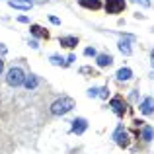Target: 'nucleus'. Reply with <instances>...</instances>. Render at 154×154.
<instances>
[{
    "mask_svg": "<svg viewBox=\"0 0 154 154\" xmlns=\"http://www.w3.org/2000/svg\"><path fill=\"white\" fill-rule=\"evenodd\" d=\"M150 63H152V66H154V49H152V53H150Z\"/></svg>",
    "mask_w": 154,
    "mask_h": 154,
    "instance_id": "25",
    "label": "nucleus"
},
{
    "mask_svg": "<svg viewBox=\"0 0 154 154\" xmlns=\"http://www.w3.org/2000/svg\"><path fill=\"white\" fill-rule=\"evenodd\" d=\"M51 64H60V66H66V60H63L60 57L53 55V57H51Z\"/></svg>",
    "mask_w": 154,
    "mask_h": 154,
    "instance_id": "17",
    "label": "nucleus"
},
{
    "mask_svg": "<svg viewBox=\"0 0 154 154\" xmlns=\"http://www.w3.org/2000/svg\"><path fill=\"white\" fill-rule=\"evenodd\" d=\"M150 78H152V80H154V72H150Z\"/></svg>",
    "mask_w": 154,
    "mask_h": 154,
    "instance_id": "27",
    "label": "nucleus"
},
{
    "mask_svg": "<svg viewBox=\"0 0 154 154\" xmlns=\"http://www.w3.org/2000/svg\"><path fill=\"white\" fill-rule=\"evenodd\" d=\"M152 137H154L152 127H144L143 129V140H152Z\"/></svg>",
    "mask_w": 154,
    "mask_h": 154,
    "instance_id": "16",
    "label": "nucleus"
},
{
    "mask_svg": "<svg viewBox=\"0 0 154 154\" xmlns=\"http://www.w3.org/2000/svg\"><path fill=\"white\" fill-rule=\"evenodd\" d=\"M86 127H88V123H86V119H82V117H78V119L72 121V133H76V135H82V133L86 131Z\"/></svg>",
    "mask_w": 154,
    "mask_h": 154,
    "instance_id": "5",
    "label": "nucleus"
},
{
    "mask_svg": "<svg viewBox=\"0 0 154 154\" xmlns=\"http://www.w3.org/2000/svg\"><path fill=\"white\" fill-rule=\"evenodd\" d=\"M123 8H125L123 0H105V12L107 14H119Z\"/></svg>",
    "mask_w": 154,
    "mask_h": 154,
    "instance_id": "3",
    "label": "nucleus"
},
{
    "mask_svg": "<svg viewBox=\"0 0 154 154\" xmlns=\"http://www.w3.org/2000/svg\"><path fill=\"white\" fill-rule=\"evenodd\" d=\"M119 51L123 53V55H131L133 49H131V41H119Z\"/></svg>",
    "mask_w": 154,
    "mask_h": 154,
    "instance_id": "13",
    "label": "nucleus"
},
{
    "mask_svg": "<svg viewBox=\"0 0 154 154\" xmlns=\"http://www.w3.org/2000/svg\"><path fill=\"white\" fill-rule=\"evenodd\" d=\"M18 22H22V23H26V22H27V18H26V16H20V18H18Z\"/></svg>",
    "mask_w": 154,
    "mask_h": 154,
    "instance_id": "24",
    "label": "nucleus"
},
{
    "mask_svg": "<svg viewBox=\"0 0 154 154\" xmlns=\"http://www.w3.org/2000/svg\"><path fill=\"white\" fill-rule=\"evenodd\" d=\"M31 33H33L35 37H45L47 31L43 29V27H39V26H31Z\"/></svg>",
    "mask_w": 154,
    "mask_h": 154,
    "instance_id": "15",
    "label": "nucleus"
},
{
    "mask_svg": "<svg viewBox=\"0 0 154 154\" xmlns=\"http://www.w3.org/2000/svg\"><path fill=\"white\" fill-rule=\"evenodd\" d=\"M29 47H31V49H37L39 45H37V41H29Z\"/></svg>",
    "mask_w": 154,
    "mask_h": 154,
    "instance_id": "23",
    "label": "nucleus"
},
{
    "mask_svg": "<svg viewBox=\"0 0 154 154\" xmlns=\"http://www.w3.org/2000/svg\"><path fill=\"white\" fill-rule=\"evenodd\" d=\"M72 107H74V100L68 98V96H60L59 100H55V102L51 103V113L53 115H64V113H68Z\"/></svg>",
    "mask_w": 154,
    "mask_h": 154,
    "instance_id": "1",
    "label": "nucleus"
},
{
    "mask_svg": "<svg viewBox=\"0 0 154 154\" xmlns=\"http://www.w3.org/2000/svg\"><path fill=\"white\" fill-rule=\"evenodd\" d=\"M49 20H51V23H60V20H59V18H55V16H51Z\"/></svg>",
    "mask_w": 154,
    "mask_h": 154,
    "instance_id": "22",
    "label": "nucleus"
},
{
    "mask_svg": "<svg viewBox=\"0 0 154 154\" xmlns=\"http://www.w3.org/2000/svg\"><path fill=\"white\" fill-rule=\"evenodd\" d=\"M117 80H121V82H125V80H129L133 76V70L131 68H119V70H117Z\"/></svg>",
    "mask_w": 154,
    "mask_h": 154,
    "instance_id": "9",
    "label": "nucleus"
},
{
    "mask_svg": "<svg viewBox=\"0 0 154 154\" xmlns=\"http://www.w3.org/2000/svg\"><path fill=\"white\" fill-rule=\"evenodd\" d=\"M6 82L10 84V86H20V84H23L26 82V74H23V70L20 66H14V68H10L8 70V74H6Z\"/></svg>",
    "mask_w": 154,
    "mask_h": 154,
    "instance_id": "2",
    "label": "nucleus"
},
{
    "mask_svg": "<svg viewBox=\"0 0 154 154\" xmlns=\"http://www.w3.org/2000/svg\"><path fill=\"white\" fill-rule=\"evenodd\" d=\"M133 2L140 4V6H144V8H148V6H150V0H133Z\"/></svg>",
    "mask_w": 154,
    "mask_h": 154,
    "instance_id": "19",
    "label": "nucleus"
},
{
    "mask_svg": "<svg viewBox=\"0 0 154 154\" xmlns=\"http://www.w3.org/2000/svg\"><path fill=\"white\" fill-rule=\"evenodd\" d=\"M8 4H10L12 8H20V10H29V8L33 6L31 0H8Z\"/></svg>",
    "mask_w": 154,
    "mask_h": 154,
    "instance_id": "7",
    "label": "nucleus"
},
{
    "mask_svg": "<svg viewBox=\"0 0 154 154\" xmlns=\"http://www.w3.org/2000/svg\"><path fill=\"white\" fill-rule=\"evenodd\" d=\"M113 63V59H111V55H98V66H109V64Z\"/></svg>",
    "mask_w": 154,
    "mask_h": 154,
    "instance_id": "12",
    "label": "nucleus"
},
{
    "mask_svg": "<svg viewBox=\"0 0 154 154\" xmlns=\"http://www.w3.org/2000/svg\"><path fill=\"white\" fill-rule=\"evenodd\" d=\"M107 96H109L107 88H102V90H100V98H107Z\"/></svg>",
    "mask_w": 154,
    "mask_h": 154,
    "instance_id": "21",
    "label": "nucleus"
},
{
    "mask_svg": "<svg viewBox=\"0 0 154 154\" xmlns=\"http://www.w3.org/2000/svg\"><path fill=\"white\" fill-rule=\"evenodd\" d=\"M80 6L92 8V10H98V8H102V2H100V0H80Z\"/></svg>",
    "mask_w": 154,
    "mask_h": 154,
    "instance_id": "11",
    "label": "nucleus"
},
{
    "mask_svg": "<svg viewBox=\"0 0 154 154\" xmlns=\"http://www.w3.org/2000/svg\"><path fill=\"white\" fill-rule=\"evenodd\" d=\"M88 96H90V98H96V96H100V90L98 88H90V90H88Z\"/></svg>",
    "mask_w": 154,
    "mask_h": 154,
    "instance_id": "18",
    "label": "nucleus"
},
{
    "mask_svg": "<svg viewBox=\"0 0 154 154\" xmlns=\"http://www.w3.org/2000/svg\"><path fill=\"white\" fill-rule=\"evenodd\" d=\"M2 68H4V63L0 60V74H2Z\"/></svg>",
    "mask_w": 154,
    "mask_h": 154,
    "instance_id": "26",
    "label": "nucleus"
},
{
    "mask_svg": "<svg viewBox=\"0 0 154 154\" xmlns=\"http://www.w3.org/2000/svg\"><path fill=\"white\" fill-rule=\"evenodd\" d=\"M23 84H26L27 90H33V88L39 84V78L35 74H29V76H26V82H23Z\"/></svg>",
    "mask_w": 154,
    "mask_h": 154,
    "instance_id": "10",
    "label": "nucleus"
},
{
    "mask_svg": "<svg viewBox=\"0 0 154 154\" xmlns=\"http://www.w3.org/2000/svg\"><path fill=\"white\" fill-rule=\"evenodd\" d=\"M84 55H86V57H94L96 55V49H94V47H88V49L84 51Z\"/></svg>",
    "mask_w": 154,
    "mask_h": 154,
    "instance_id": "20",
    "label": "nucleus"
},
{
    "mask_svg": "<svg viewBox=\"0 0 154 154\" xmlns=\"http://www.w3.org/2000/svg\"><path fill=\"white\" fill-rule=\"evenodd\" d=\"M113 139H115L117 144H121V146H127L129 144V139H127V133L123 131V127H119L115 131V135H113Z\"/></svg>",
    "mask_w": 154,
    "mask_h": 154,
    "instance_id": "6",
    "label": "nucleus"
},
{
    "mask_svg": "<svg viewBox=\"0 0 154 154\" xmlns=\"http://www.w3.org/2000/svg\"><path fill=\"white\" fill-rule=\"evenodd\" d=\"M152 111H154V100L146 98L143 103H140V113H143V115H150Z\"/></svg>",
    "mask_w": 154,
    "mask_h": 154,
    "instance_id": "8",
    "label": "nucleus"
},
{
    "mask_svg": "<svg viewBox=\"0 0 154 154\" xmlns=\"http://www.w3.org/2000/svg\"><path fill=\"white\" fill-rule=\"evenodd\" d=\"M76 43H78V39H76V37H60V45H63V47H68V49H70V47H74Z\"/></svg>",
    "mask_w": 154,
    "mask_h": 154,
    "instance_id": "14",
    "label": "nucleus"
},
{
    "mask_svg": "<svg viewBox=\"0 0 154 154\" xmlns=\"http://www.w3.org/2000/svg\"><path fill=\"white\" fill-rule=\"evenodd\" d=\"M111 109L115 115H123L125 111H127V107H125V102L121 98H113L111 100Z\"/></svg>",
    "mask_w": 154,
    "mask_h": 154,
    "instance_id": "4",
    "label": "nucleus"
}]
</instances>
